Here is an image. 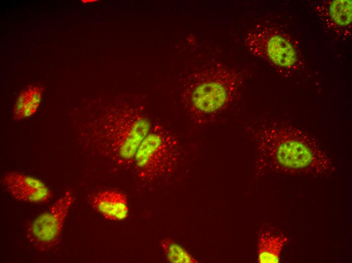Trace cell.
Listing matches in <instances>:
<instances>
[{
	"mask_svg": "<svg viewBox=\"0 0 352 263\" xmlns=\"http://www.w3.org/2000/svg\"><path fill=\"white\" fill-rule=\"evenodd\" d=\"M287 241L283 234L266 230L260 234L257 245V261L259 263L280 262L282 249Z\"/></svg>",
	"mask_w": 352,
	"mask_h": 263,
	"instance_id": "cell-9",
	"label": "cell"
},
{
	"mask_svg": "<svg viewBox=\"0 0 352 263\" xmlns=\"http://www.w3.org/2000/svg\"><path fill=\"white\" fill-rule=\"evenodd\" d=\"M258 162L262 167L290 175L332 176L333 164L313 136L282 123L263 124L253 128Z\"/></svg>",
	"mask_w": 352,
	"mask_h": 263,
	"instance_id": "cell-1",
	"label": "cell"
},
{
	"mask_svg": "<svg viewBox=\"0 0 352 263\" xmlns=\"http://www.w3.org/2000/svg\"><path fill=\"white\" fill-rule=\"evenodd\" d=\"M43 87L39 85H29L17 97L13 110V119L20 120L32 116L40 105Z\"/></svg>",
	"mask_w": 352,
	"mask_h": 263,
	"instance_id": "cell-10",
	"label": "cell"
},
{
	"mask_svg": "<svg viewBox=\"0 0 352 263\" xmlns=\"http://www.w3.org/2000/svg\"><path fill=\"white\" fill-rule=\"evenodd\" d=\"M152 125L139 112L120 110L93 123L92 139L118 163L130 164Z\"/></svg>",
	"mask_w": 352,
	"mask_h": 263,
	"instance_id": "cell-3",
	"label": "cell"
},
{
	"mask_svg": "<svg viewBox=\"0 0 352 263\" xmlns=\"http://www.w3.org/2000/svg\"><path fill=\"white\" fill-rule=\"evenodd\" d=\"M179 146L170 132L160 125L152 124L134 157L133 164L138 177L151 182L171 172L178 160Z\"/></svg>",
	"mask_w": 352,
	"mask_h": 263,
	"instance_id": "cell-4",
	"label": "cell"
},
{
	"mask_svg": "<svg viewBox=\"0 0 352 263\" xmlns=\"http://www.w3.org/2000/svg\"><path fill=\"white\" fill-rule=\"evenodd\" d=\"M247 42L256 54L266 56L277 65L290 67L296 61L293 48L279 35H269L263 32L254 33L248 36Z\"/></svg>",
	"mask_w": 352,
	"mask_h": 263,
	"instance_id": "cell-7",
	"label": "cell"
},
{
	"mask_svg": "<svg viewBox=\"0 0 352 263\" xmlns=\"http://www.w3.org/2000/svg\"><path fill=\"white\" fill-rule=\"evenodd\" d=\"M351 0H336L332 3L330 14L336 23L345 26L351 22Z\"/></svg>",
	"mask_w": 352,
	"mask_h": 263,
	"instance_id": "cell-12",
	"label": "cell"
},
{
	"mask_svg": "<svg viewBox=\"0 0 352 263\" xmlns=\"http://www.w3.org/2000/svg\"><path fill=\"white\" fill-rule=\"evenodd\" d=\"M74 200L73 193L66 191L28 225L27 238L37 250L47 252L58 245L65 220Z\"/></svg>",
	"mask_w": 352,
	"mask_h": 263,
	"instance_id": "cell-5",
	"label": "cell"
},
{
	"mask_svg": "<svg viewBox=\"0 0 352 263\" xmlns=\"http://www.w3.org/2000/svg\"><path fill=\"white\" fill-rule=\"evenodd\" d=\"M2 181L6 191L19 201L41 203L49 201L53 197L52 191L42 181L24 173L8 172Z\"/></svg>",
	"mask_w": 352,
	"mask_h": 263,
	"instance_id": "cell-6",
	"label": "cell"
},
{
	"mask_svg": "<svg viewBox=\"0 0 352 263\" xmlns=\"http://www.w3.org/2000/svg\"><path fill=\"white\" fill-rule=\"evenodd\" d=\"M93 207L104 218L114 221H122L128 214L126 196L114 190H105L96 194L92 198Z\"/></svg>",
	"mask_w": 352,
	"mask_h": 263,
	"instance_id": "cell-8",
	"label": "cell"
},
{
	"mask_svg": "<svg viewBox=\"0 0 352 263\" xmlns=\"http://www.w3.org/2000/svg\"><path fill=\"white\" fill-rule=\"evenodd\" d=\"M161 246L170 262H198L184 248L169 239L163 240L161 242Z\"/></svg>",
	"mask_w": 352,
	"mask_h": 263,
	"instance_id": "cell-11",
	"label": "cell"
},
{
	"mask_svg": "<svg viewBox=\"0 0 352 263\" xmlns=\"http://www.w3.org/2000/svg\"><path fill=\"white\" fill-rule=\"evenodd\" d=\"M236 71L213 66L195 73L187 83L183 99L198 122H204L224 110L233 101L241 84Z\"/></svg>",
	"mask_w": 352,
	"mask_h": 263,
	"instance_id": "cell-2",
	"label": "cell"
}]
</instances>
